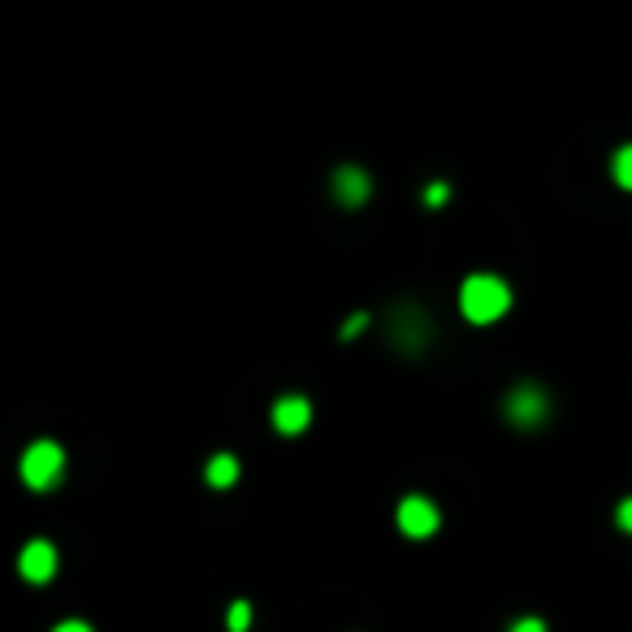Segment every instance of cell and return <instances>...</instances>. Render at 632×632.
<instances>
[{"label": "cell", "mask_w": 632, "mask_h": 632, "mask_svg": "<svg viewBox=\"0 0 632 632\" xmlns=\"http://www.w3.org/2000/svg\"><path fill=\"white\" fill-rule=\"evenodd\" d=\"M52 632H91V628H87V624H78V620H70V624H57Z\"/></svg>", "instance_id": "obj_15"}, {"label": "cell", "mask_w": 632, "mask_h": 632, "mask_svg": "<svg viewBox=\"0 0 632 632\" xmlns=\"http://www.w3.org/2000/svg\"><path fill=\"white\" fill-rule=\"evenodd\" d=\"M425 200H429L433 208H438V204H446V200H451V187H446V182H433V187L425 191Z\"/></svg>", "instance_id": "obj_11"}, {"label": "cell", "mask_w": 632, "mask_h": 632, "mask_svg": "<svg viewBox=\"0 0 632 632\" xmlns=\"http://www.w3.org/2000/svg\"><path fill=\"white\" fill-rule=\"evenodd\" d=\"M204 477H208V485H213V490H230V485L239 481V459H234V455H217L213 464H208Z\"/></svg>", "instance_id": "obj_8"}, {"label": "cell", "mask_w": 632, "mask_h": 632, "mask_svg": "<svg viewBox=\"0 0 632 632\" xmlns=\"http://www.w3.org/2000/svg\"><path fill=\"white\" fill-rule=\"evenodd\" d=\"M247 624H252V607H247V602H234L230 607V632H247Z\"/></svg>", "instance_id": "obj_10"}, {"label": "cell", "mask_w": 632, "mask_h": 632, "mask_svg": "<svg viewBox=\"0 0 632 632\" xmlns=\"http://www.w3.org/2000/svg\"><path fill=\"white\" fill-rule=\"evenodd\" d=\"M615 182H620L624 191H632V148L615 152Z\"/></svg>", "instance_id": "obj_9"}, {"label": "cell", "mask_w": 632, "mask_h": 632, "mask_svg": "<svg viewBox=\"0 0 632 632\" xmlns=\"http://www.w3.org/2000/svg\"><path fill=\"white\" fill-rule=\"evenodd\" d=\"M334 195L342 204H364L368 200V178L360 169H338L334 174Z\"/></svg>", "instance_id": "obj_7"}, {"label": "cell", "mask_w": 632, "mask_h": 632, "mask_svg": "<svg viewBox=\"0 0 632 632\" xmlns=\"http://www.w3.org/2000/svg\"><path fill=\"white\" fill-rule=\"evenodd\" d=\"M459 308H464V316L472 325H490L511 308V291L498 278H490V273H477V278H468L464 291H459Z\"/></svg>", "instance_id": "obj_1"}, {"label": "cell", "mask_w": 632, "mask_h": 632, "mask_svg": "<svg viewBox=\"0 0 632 632\" xmlns=\"http://www.w3.org/2000/svg\"><path fill=\"white\" fill-rule=\"evenodd\" d=\"M615 520H620V529H628V533H632V498H624V503H620V511H615Z\"/></svg>", "instance_id": "obj_13"}, {"label": "cell", "mask_w": 632, "mask_h": 632, "mask_svg": "<svg viewBox=\"0 0 632 632\" xmlns=\"http://www.w3.org/2000/svg\"><path fill=\"white\" fill-rule=\"evenodd\" d=\"M308 420H312V403L299 399V394L273 403V425H278V433H299V429H308Z\"/></svg>", "instance_id": "obj_6"}, {"label": "cell", "mask_w": 632, "mask_h": 632, "mask_svg": "<svg viewBox=\"0 0 632 632\" xmlns=\"http://www.w3.org/2000/svg\"><path fill=\"white\" fill-rule=\"evenodd\" d=\"M18 568H22V576L26 581H48L52 572H57V550H52L48 542H31L22 550V559H18Z\"/></svg>", "instance_id": "obj_5"}, {"label": "cell", "mask_w": 632, "mask_h": 632, "mask_svg": "<svg viewBox=\"0 0 632 632\" xmlns=\"http://www.w3.org/2000/svg\"><path fill=\"white\" fill-rule=\"evenodd\" d=\"M399 529L407 537H429L438 529V507L429 503V498H403L399 507Z\"/></svg>", "instance_id": "obj_4"}, {"label": "cell", "mask_w": 632, "mask_h": 632, "mask_svg": "<svg viewBox=\"0 0 632 632\" xmlns=\"http://www.w3.org/2000/svg\"><path fill=\"white\" fill-rule=\"evenodd\" d=\"M364 325H368V316H364V312H355V316H351V321H347V325H342V338L360 334V329H364Z\"/></svg>", "instance_id": "obj_12"}, {"label": "cell", "mask_w": 632, "mask_h": 632, "mask_svg": "<svg viewBox=\"0 0 632 632\" xmlns=\"http://www.w3.org/2000/svg\"><path fill=\"white\" fill-rule=\"evenodd\" d=\"M65 472V455L57 442H35L31 451L22 455V481L31 485V490H52V485L61 481Z\"/></svg>", "instance_id": "obj_2"}, {"label": "cell", "mask_w": 632, "mask_h": 632, "mask_svg": "<svg viewBox=\"0 0 632 632\" xmlns=\"http://www.w3.org/2000/svg\"><path fill=\"white\" fill-rule=\"evenodd\" d=\"M511 632H546V624H542V620H520Z\"/></svg>", "instance_id": "obj_14"}, {"label": "cell", "mask_w": 632, "mask_h": 632, "mask_svg": "<svg viewBox=\"0 0 632 632\" xmlns=\"http://www.w3.org/2000/svg\"><path fill=\"white\" fill-rule=\"evenodd\" d=\"M550 412V399L537 386H520L516 394L507 399V416H511V425H524V429H533V425H542Z\"/></svg>", "instance_id": "obj_3"}]
</instances>
